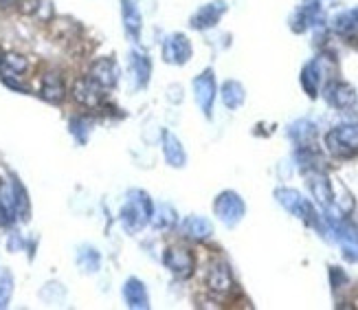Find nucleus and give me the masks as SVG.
I'll return each instance as SVG.
<instances>
[{
  "instance_id": "obj_7",
  "label": "nucleus",
  "mask_w": 358,
  "mask_h": 310,
  "mask_svg": "<svg viewBox=\"0 0 358 310\" xmlns=\"http://www.w3.org/2000/svg\"><path fill=\"white\" fill-rule=\"evenodd\" d=\"M152 216V205L145 196L143 198H134L128 202V207L124 209V223L130 231H139L147 220Z\"/></svg>"
},
{
  "instance_id": "obj_21",
  "label": "nucleus",
  "mask_w": 358,
  "mask_h": 310,
  "mask_svg": "<svg viewBox=\"0 0 358 310\" xmlns=\"http://www.w3.org/2000/svg\"><path fill=\"white\" fill-rule=\"evenodd\" d=\"M130 64H132V73H134V80H137L139 86H145L147 80H150V73H152V64H150V57L141 51H134L130 55Z\"/></svg>"
},
{
  "instance_id": "obj_4",
  "label": "nucleus",
  "mask_w": 358,
  "mask_h": 310,
  "mask_svg": "<svg viewBox=\"0 0 358 310\" xmlns=\"http://www.w3.org/2000/svg\"><path fill=\"white\" fill-rule=\"evenodd\" d=\"M191 42L185 34H172L163 42V60L174 66H183L191 60Z\"/></svg>"
},
{
  "instance_id": "obj_15",
  "label": "nucleus",
  "mask_w": 358,
  "mask_h": 310,
  "mask_svg": "<svg viewBox=\"0 0 358 310\" xmlns=\"http://www.w3.org/2000/svg\"><path fill=\"white\" fill-rule=\"evenodd\" d=\"M321 75H323V68H321V60H312L304 66L301 71V86L304 91L308 93V97L315 99L319 95V86H321Z\"/></svg>"
},
{
  "instance_id": "obj_8",
  "label": "nucleus",
  "mask_w": 358,
  "mask_h": 310,
  "mask_svg": "<svg viewBox=\"0 0 358 310\" xmlns=\"http://www.w3.org/2000/svg\"><path fill=\"white\" fill-rule=\"evenodd\" d=\"M99 88H112L117 86L119 82V66L114 60H110V57H101V60H97L91 68V78Z\"/></svg>"
},
{
  "instance_id": "obj_11",
  "label": "nucleus",
  "mask_w": 358,
  "mask_h": 310,
  "mask_svg": "<svg viewBox=\"0 0 358 310\" xmlns=\"http://www.w3.org/2000/svg\"><path fill=\"white\" fill-rule=\"evenodd\" d=\"M121 18H124V29H126L128 38L137 42L141 38L143 18H141V11L134 0H121Z\"/></svg>"
},
{
  "instance_id": "obj_22",
  "label": "nucleus",
  "mask_w": 358,
  "mask_h": 310,
  "mask_svg": "<svg viewBox=\"0 0 358 310\" xmlns=\"http://www.w3.org/2000/svg\"><path fill=\"white\" fill-rule=\"evenodd\" d=\"M334 31L343 38H358V18L354 11L338 13L334 18Z\"/></svg>"
},
{
  "instance_id": "obj_14",
  "label": "nucleus",
  "mask_w": 358,
  "mask_h": 310,
  "mask_svg": "<svg viewBox=\"0 0 358 310\" xmlns=\"http://www.w3.org/2000/svg\"><path fill=\"white\" fill-rule=\"evenodd\" d=\"M308 187H310L312 196L317 198V202L321 207H325V209H327V207L332 205V200H334L332 185H330V181H327L323 174H310L308 176Z\"/></svg>"
},
{
  "instance_id": "obj_2",
  "label": "nucleus",
  "mask_w": 358,
  "mask_h": 310,
  "mask_svg": "<svg viewBox=\"0 0 358 310\" xmlns=\"http://www.w3.org/2000/svg\"><path fill=\"white\" fill-rule=\"evenodd\" d=\"M327 147L338 156H352L358 152V128L356 126H341L327 132Z\"/></svg>"
},
{
  "instance_id": "obj_17",
  "label": "nucleus",
  "mask_w": 358,
  "mask_h": 310,
  "mask_svg": "<svg viewBox=\"0 0 358 310\" xmlns=\"http://www.w3.org/2000/svg\"><path fill=\"white\" fill-rule=\"evenodd\" d=\"M220 95H222V103H225L229 110H237L244 103V99H246L244 86L240 82H235V80H229V82L222 84Z\"/></svg>"
},
{
  "instance_id": "obj_12",
  "label": "nucleus",
  "mask_w": 358,
  "mask_h": 310,
  "mask_svg": "<svg viewBox=\"0 0 358 310\" xmlns=\"http://www.w3.org/2000/svg\"><path fill=\"white\" fill-rule=\"evenodd\" d=\"M165 264L172 269V273L181 275V277H189L193 273V256L185 249L172 246L165 251Z\"/></svg>"
},
{
  "instance_id": "obj_18",
  "label": "nucleus",
  "mask_w": 358,
  "mask_h": 310,
  "mask_svg": "<svg viewBox=\"0 0 358 310\" xmlns=\"http://www.w3.org/2000/svg\"><path fill=\"white\" fill-rule=\"evenodd\" d=\"M183 231L191 240H207L214 233V225L202 216H189L183 223Z\"/></svg>"
},
{
  "instance_id": "obj_25",
  "label": "nucleus",
  "mask_w": 358,
  "mask_h": 310,
  "mask_svg": "<svg viewBox=\"0 0 358 310\" xmlns=\"http://www.w3.org/2000/svg\"><path fill=\"white\" fill-rule=\"evenodd\" d=\"M0 64H3V57H0Z\"/></svg>"
},
{
  "instance_id": "obj_6",
  "label": "nucleus",
  "mask_w": 358,
  "mask_h": 310,
  "mask_svg": "<svg viewBox=\"0 0 358 310\" xmlns=\"http://www.w3.org/2000/svg\"><path fill=\"white\" fill-rule=\"evenodd\" d=\"M275 196H277V202L279 205L286 207V209L292 216L304 218L306 223H310V216H315V214H312V205L299 194V191H294V189H277Z\"/></svg>"
},
{
  "instance_id": "obj_1",
  "label": "nucleus",
  "mask_w": 358,
  "mask_h": 310,
  "mask_svg": "<svg viewBox=\"0 0 358 310\" xmlns=\"http://www.w3.org/2000/svg\"><path fill=\"white\" fill-rule=\"evenodd\" d=\"M216 216L225 223L227 227H235L246 214V205L244 200L235 194V191H222L214 202Z\"/></svg>"
},
{
  "instance_id": "obj_10",
  "label": "nucleus",
  "mask_w": 358,
  "mask_h": 310,
  "mask_svg": "<svg viewBox=\"0 0 358 310\" xmlns=\"http://www.w3.org/2000/svg\"><path fill=\"white\" fill-rule=\"evenodd\" d=\"M209 290L216 295H227L233 290V275L231 269L225 262H216L211 269H209V277H207Z\"/></svg>"
},
{
  "instance_id": "obj_5",
  "label": "nucleus",
  "mask_w": 358,
  "mask_h": 310,
  "mask_svg": "<svg viewBox=\"0 0 358 310\" xmlns=\"http://www.w3.org/2000/svg\"><path fill=\"white\" fill-rule=\"evenodd\" d=\"M227 13V3L225 0H214V3H209L204 7H200L196 13L191 16L189 24L191 29H196V31H204V29H211L220 22V18Z\"/></svg>"
},
{
  "instance_id": "obj_23",
  "label": "nucleus",
  "mask_w": 358,
  "mask_h": 310,
  "mask_svg": "<svg viewBox=\"0 0 358 310\" xmlns=\"http://www.w3.org/2000/svg\"><path fill=\"white\" fill-rule=\"evenodd\" d=\"M3 64H5V68L11 73V75H20V73L27 68V60L22 55H18V53H9V55H5L3 57Z\"/></svg>"
},
{
  "instance_id": "obj_20",
  "label": "nucleus",
  "mask_w": 358,
  "mask_h": 310,
  "mask_svg": "<svg viewBox=\"0 0 358 310\" xmlns=\"http://www.w3.org/2000/svg\"><path fill=\"white\" fill-rule=\"evenodd\" d=\"M124 297H126L130 308H147L150 306L147 304V290L139 279H128V284L124 288Z\"/></svg>"
},
{
  "instance_id": "obj_13",
  "label": "nucleus",
  "mask_w": 358,
  "mask_h": 310,
  "mask_svg": "<svg viewBox=\"0 0 358 310\" xmlns=\"http://www.w3.org/2000/svg\"><path fill=\"white\" fill-rule=\"evenodd\" d=\"M73 95H75V99L82 103V106L95 108L101 101V88L93 80H80L75 84V88H73Z\"/></svg>"
},
{
  "instance_id": "obj_19",
  "label": "nucleus",
  "mask_w": 358,
  "mask_h": 310,
  "mask_svg": "<svg viewBox=\"0 0 358 310\" xmlns=\"http://www.w3.org/2000/svg\"><path fill=\"white\" fill-rule=\"evenodd\" d=\"M66 95V88H64V82L62 78L57 75V73H47L42 80V97L51 101V103H59Z\"/></svg>"
},
{
  "instance_id": "obj_3",
  "label": "nucleus",
  "mask_w": 358,
  "mask_h": 310,
  "mask_svg": "<svg viewBox=\"0 0 358 310\" xmlns=\"http://www.w3.org/2000/svg\"><path fill=\"white\" fill-rule=\"evenodd\" d=\"M216 93H218V86H216V75L211 68L202 71L200 75L193 80V97H196V103L200 106V110L211 117V108H214V101H216Z\"/></svg>"
},
{
  "instance_id": "obj_16",
  "label": "nucleus",
  "mask_w": 358,
  "mask_h": 310,
  "mask_svg": "<svg viewBox=\"0 0 358 310\" xmlns=\"http://www.w3.org/2000/svg\"><path fill=\"white\" fill-rule=\"evenodd\" d=\"M163 152H165V158L172 168H183L185 161H187V154L183 150L181 141H178L172 132H165L163 135Z\"/></svg>"
},
{
  "instance_id": "obj_24",
  "label": "nucleus",
  "mask_w": 358,
  "mask_h": 310,
  "mask_svg": "<svg viewBox=\"0 0 358 310\" xmlns=\"http://www.w3.org/2000/svg\"><path fill=\"white\" fill-rule=\"evenodd\" d=\"M354 13H356V18H358V9H354Z\"/></svg>"
},
{
  "instance_id": "obj_9",
  "label": "nucleus",
  "mask_w": 358,
  "mask_h": 310,
  "mask_svg": "<svg viewBox=\"0 0 358 310\" xmlns=\"http://www.w3.org/2000/svg\"><path fill=\"white\" fill-rule=\"evenodd\" d=\"M325 99L327 103H332V106L345 110L356 103V91L345 82H330L325 86Z\"/></svg>"
}]
</instances>
